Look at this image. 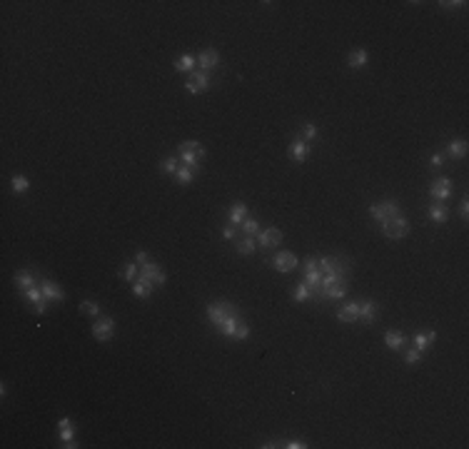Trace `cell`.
Wrapping results in <instances>:
<instances>
[{
	"label": "cell",
	"instance_id": "7bdbcfd3",
	"mask_svg": "<svg viewBox=\"0 0 469 449\" xmlns=\"http://www.w3.org/2000/svg\"><path fill=\"white\" fill-rule=\"evenodd\" d=\"M310 270H317V257H307L304 260V272H310Z\"/></svg>",
	"mask_w": 469,
	"mask_h": 449
},
{
	"label": "cell",
	"instance_id": "f546056e",
	"mask_svg": "<svg viewBox=\"0 0 469 449\" xmlns=\"http://www.w3.org/2000/svg\"><path fill=\"white\" fill-rule=\"evenodd\" d=\"M180 165H182V162H180V157L170 155V157H165V160H162V172H168V175H175Z\"/></svg>",
	"mask_w": 469,
	"mask_h": 449
},
{
	"label": "cell",
	"instance_id": "83f0119b",
	"mask_svg": "<svg viewBox=\"0 0 469 449\" xmlns=\"http://www.w3.org/2000/svg\"><path fill=\"white\" fill-rule=\"evenodd\" d=\"M23 297L28 299V302H45V295H43V290H40V284H35V287H30V290H25L23 292Z\"/></svg>",
	"mask_w": 469,
	"mask_h": 449
},
{
	"label": "cell",
	"instance_id": "484cf974",
	"mask_svg": "<svg viewBox=\"0 0 469 449\" xmlns=\"http://www.w3.org/2000/svg\"><path fill=\"white\" fill-rule=\"evenodd\" d=\"M175 70L177 73H192L195 70V55H182L180 60H175Z\"/></svg>",
	"mask_w": 469,
	"mask_h": 449
},
{
	"label": "cell",
	"instance_id": "1f68e13d",
	"mask_svg": "<svg viewBox=\"0 0 469 449\" xmlns=\"http://www.w3.org/2000/svg\"><path fill=\"white\" fill-rule=\"evenodd\" d=\"M235 247H237V252H240V255H252L257 244H255V240H252V235H247L242 242H237Z\"/></svg>",
	"mask_w": 469,
	"mask_h": 449
},
{
	"label": "cell",
	"instance_id": "9a60e30c",
	"mask_svg": "<svg viewBox=\"0 0 469 449\" xmlns=\"http://www.w3.org/2000/svg\"><path fill=\"white\" fill-rule=\"evenodd\" d=\"M384 344H387V350H392V352H399L404 344H407V337L402 335V332H394V330H387L384 332Z\"/></svg>",
	"mask_w": 469,
	"mask_h": 449
},
{
	"label": "cell",
	"instance_id": "3957f363",
	"mask_svg": "<svg viewBox=\"0 0 469 449\" xmlns=\"http://www.w3.org/2000/svg\"><path fill=\"white\" fill-rule=\"evenodd\" d=\"M137 280L145 282V284H150L152 290H155V287H162V284H165V272H162V267H160L157 262L148 260L145 264H142V270H140Z\"/></svg>",
	"mask_w": 469,
	"mask_h": 449
},
{
	"label": "cell",
	"instance_id": "7c38bea8",
	"mask_svg": "<svg viewBox=\"0 0 469 449\" xmlns=\"http://www.w3.org/2000/svg\"><path fill=\"white\" fill-rule=\"evenodd\" d=\"M40 290H43V295L48 302H63L65 299V292L60 290V284H55L53 280H43L40 282Z\"/></svg>",
	"mask_w": 469,
	"mask_h": 449
},
{
	"label": "cell",
	"instance_id": "8d00e7d4",
	"mask_svg": "<svg viewBox=\"0 0 469 449\" xmlns=\"http://www.w3.org/2000/svg\"><path fill=\"white\" fill-rule=\"evenodd\" d=\"M404 362H407V364H419V362H422V352H419V350H407V355H404Z\"/></svg>",
	"mask_w": 469,
	"mask_h": 449
},
{
	"label": "cell",
	"instance_id": "30bf717a",
	"mask_svg": "<svg viewBox=\"0 0 469 449\" xmlns=\"http://www.w3.org/2000/svg\"><path fill=\"white\" fill-rule=\"evenodd\" d=\"M197 65H200V70H205V73L215 70V68L220 65V53H217L215 48H207V50H202V53L197 55Z\"/></svg>",
	"mask_w": 469,
	"mask_h": 449
},
{
	"label": "cell",
	"instance_id": "2e32d148",
	"mask_svg": "<svg viewBox=\"0 0 469 449\" xmlns=\"http://www.w3.org/2000/svg\"><path fill=\"white\" fill-rule=\"evenodd\" d=\"M377 317V304L372 299H364V302H359V322H364V324H372Z\"/></svg>",
	"mask_w": 469,
	"mask_h": 449
},
{
	"label": "cell",
	"instance_id": "8992f818",
	"mask_svg": "<svg viewBox=\"0 0 469 449\" xmlns=\"http://www.w3.org/2000/svg\"><path fill=\"white\" fill-rule=\"evenodd\" d=\"M185 88H188V93L192 95H202L210 88V73L205 70H192L188 77V83H185Z\"/></svg>",
	"mask_w": 469,
	"mask_h": 449
},
{
	"label": "cell",
	"instance_id": "f1b7e54d",
	"mask_svg": "<svg viewBox=\"0 0 469 449\" xmlns=\"http://www.w3.org/2000/svg\"><path fill=\"white\" fill-rule=\"evenodd\" d=\"M150 292H152V287L150 284H145V282H140V280H135L132 282V295L135 297H150Z\"/></svg>",
	"mask_w": 469,
	"mask_h": 449
},
{
	"label": "cell",
	"instance_id": "5bb4252c",
	"mask_svg": "<svg viewBox=\"0 0 469 449\" xmlns=\"http://www.w3.org/2000/svg\"><path fill=\"white\" fill-rule=\"evenodd\" d=\"M339 322H359V302H347L344 307L337 310Z\"/></svg>",
	"mask_w": 469,
	"mask_h": 449
},
{
	"label": "cell",
	"instance_id": "e0dca14e",
	"mask_svg": "<svg viewBox=\"0 0 469 449\" xmlns=\"http://www.w3.org/2000/svg\"><path fill=\"white\" fill-rule=\"evenodd\" d=\"M430 220L434 224H444L447 222V220H450V210H447V205H442V202L430 205Z\"/></svg>",
	"mask_w": 469,
	"mask_h": 449
},
{
	"label": "cell",
	"instance_id": "277c9868",
	"mask_svg": "<svg viewBox=\"0 0 469 449\" xmlns=\"http://www.w3.org/2000/svg\"><path fill=\"white\" fill-rule=\"evenodd\" d=\"M382 232H384L387 240H402V237L410 235V220L404 215H397V217H392V220H387L382 224Z\"/></svg>",
	"mask_w": 469,
	"mask_h": 449
},
{
	"label": "cell",
	"instance_id": "ba28073f",
	"mask_svg": "<svg viewBox=\"0 0 469 449\" xmlns=\"http://www.w3.org/2000/svg\"><path fill=\"white\" fill-rule=\"evenodd\" d=\"M297 264H300V260L295 257V252H287V250L277 252V255H275V260H272V267H275L277 272H282V275L292 272Z\"/></svg>",
	"mask_w": 469,
	"mask_h": 449
},
{
	"label": "cell",
	"instance_id": "ffe728a7",
	"mask_svg": "<svg viewBox=\"0 0 469 449\" xmlns=\"http://www.w3.org/2000/svg\"><path fill=\"white\" fill-rule=\"evenodd\" d=\"M367 60H370V55H367V50H362V48L352 50L350 57H347V63H350V68H352V70H362V68L367 65Z\"/></svg>",
	"mask_w": 469,
	"mask_h": 449
},
{
	"label": "cell",
	"instance_id": "6da1fadb",
	"mask_svg": "<svg viewBox=\"0 0 469 449\" xmlns=\"http://www.w3.org/2000/svg\"><path fill=\"white\" fill-rule=\"evenodd\" d=\"M180 155V162L182 165H192V168H200V162H202V157H205V148L197 142V140H185L180 150H177Z\"/></svg>",
	"mask_w": 469,
	"mask_h": 449
},
{
	"label": "cell",
	"instance_id": "ee69618b",
	"mask_svg": "<svg viewBox=\"0 0 469 449\" xmlns=\"http://www.w3.org/2000/svg\"><path fill=\"white\" fill-rule=\"evenodd\" d=\"M222 237H225V240H232V237H235V224H227L225 230H222Z\"/></svg>",
	"mask_w": 469,
	"mask_h": 449
},
{
	"label": "cell",
	"instance_id": "44dd1931",
	"mask_svg": "<svg viewBox=\"0 0 469 449\" xmlns=\"http://www.w3.org/2000/svg\"><path fill=\"white\" fill-rule=\"evenodd\" d=\"M434 339H437V332L414 335V350H419V352H427V350H430V344H434Z\"/></svg>",
	"mask_w": 469,
	"mask_h": 449
},
{
	"label": "cell",
	"instance_id": "4dcf8cb0",
	"mask_svg": "<svg viewBox=\"0 0 469 449\" xmlns=\"http://www.w3.org/2000/svg\"><path fill=\"white\" fill-rule=\"evenodd\" d=\"M240 224H242L244 235H257V232H260V222H257V217H244Z\"/></svg>",
	"mask_w": 469,
	"mask_h": 449
},
{
	"label": "cell",
	"instance_id": "d6986e66",
	"mask_svg": "<svg viewBox=\"0 0 469 449\" xmlns=\"http://www.w3.org/2000/svg\"><path fill=\"white\" fill-rule=\"evenodd\" d=\"M15 287H18L20 292L35 287V275H33L30 270H20V272H15Z\"/></svg>",
	"mask_w": 469,
	"mask_h": 449
},
{
	"label": "cell",
	"instance_id": "ab89813d",
	"mask_svg": "<svg viewBox=\"0 0 469 449\" xmlns=\"http://www.w3.org/2000/svg\"><path fill=\"white\" fill-rule=\"evenodd\" d=\"M247 337H250V327L242 322V324L237 327V332H235V339H247Z\"/></svg>",
	"mask_w": 469,
	"mask_h": 449
},
{
	"label": "cell",
	"instance_id": "5b68a950",
	"mask_svg": "<svg viewBox=\"0 0 469 449\" xmlns=\"http://www.w3.org/2000/svg\"><path fill=\"white\" fill-rule=\"evenodd\" d=\"M370 215H372L379 224H384L387 220H392V217L402 215V212H399V202H397V200H384V202H377V205L370 207Z\"/></svg>",
	"mask_w": 469,
	"mask_h": 449
},
{
	"label": "cell",
	"instance_id": "60d3db41",
	"mask_svg": "<svg viewBox=\"0 0 469 449\" xmlns=\"http://www.w3.org/2000/svg\"><path fill=\"white\" fill-rule=\"evenodd\" d=\"M442 8H447V10H452V8H464L467 3L464 0H454V3H450V0H444V3H439Z\"/></svg>",
	"mask_w": 469,
	"mask_h": 449
},
{
	"label": "cell",
	"instance_id": "7a4b0ae2",
	"mask_svg": "<svg viewBox=\"0 0 469 449\" xmlns=\"http://www.w3.org/2000/svg\"><path fill=\"white\" fill-rule=\"evenodd\" d=\"M235 312H240V307H237V304H230V302H210V304H207V319H210L215 327H220V324H222L230 315H235Z\"/></svg>",
	"mask_w": 469,
	"mask_h": 449
},
{
	"label": "cell",
	"instance_id": "52a82bcc",
	"mask_svg": "<svg viewBox=\"0 0 469 449\" xmlns=\"http://www.w3.org/2000/svg\"><path fill=\"white\" fill-rule=\"evenodd\" d=\"M115 335V319L113 317H97L93 324V337L97 342H108Z\"/></svg>",
	"mask_w": 469,
	"mask_h": 449
},
{
	"label": "cell",
	"instance_id": "7402d4cb",
	"mask_svg": "<svg viewBox=\"0 0 469 449\" xmlns=\"http://www.w3.org/2000/svg\"><path fill=\"white\" fill-rule=\"evenodd\" d=\"M60 442H63V447H68V449L77 447L75 444V427H73V424L60 427Z\"/></svg>",
	"mask_w": 469,
	"mask_h": 449
},
{
	"label": "cell",
	"instance_id": "cb8c5ba5",
	"mask_svg": "<svg viewBox=\"0 0 469 449\" xmlns=\"http://www.w3.org/2000/svg\"><path fill=\"white\" fill-rule=\"evenodd\" d=\"M247 217V205L244 202H235L230 207V224H240Z\"/></svg>",
	"mask_w": 469,
	"mask_h": 449
},
{
	"label": "cell",
	"instance_id": "603a6c76",
	"mask_svg": "<svg viewBox=\"0 0 469 449\" xmlns=\"http://www.w3.org/2000/svg\"><path fill=\"white\" fill-rule=\"evenodd\" d=\"M197 170H200V168H192V165H180V168H177V172H175V177H177V182H180V185H188L190 180L197 175Z\"/></svg>",
	"mask_w": 469,
	"mask_h": 449
},
{
	"label": "cell",
	"instance_id": "d590c367",
	"mask_svg": "<svg viewBox=\"0 0 469 449\" xmlns=\"http://www.w3.org/2000/svg\"><path fill=\"white\" fill-rule=\"evenodd\" d=\"M80 310H83L85 315H90V317H97V315H100V307L95 304L93 299H85V302L80 304Z\"/></svg>",
	"mask_w": 469,
	"mask_h": 449
},
{
	"label": "cell",
	"instance_id": "e575fe53",
	"mask_svg": "<svg viewBox=\"0 0 469 449\" xmlns=\"http://www.w3.org/2000/svg\"><path fill=\"white\" fill-rule=\"evenodd\" d=\"M137 275H140V272H137V262H130V264L123 270V280H128V282H135L137 280Z\"/></svg>",
	"mask_w": 469,
	"mask_h": 449
},
{
	"label": "cell",
	"instance_id": "d4e9b609",
	"mask_svg": "<svg viewBox=\"0 0 469 449\" xmlns=\"http://www.w3.org/2000/svg\"><path fill=\"white\" fill-rule=\"evenodd\" d=\"M447 152H450V157L459 160V157L467 155V142H464V140H452L450 145H447Z\"/></svg>",
	"mask_w": 469,
	"mask_h": 449
},
{
	"label": "cell",
	"instance_id": "d6a6232c",
	"mask_svg": "<svg viewBox=\"0 0 469 449\" xmlns=\"http://www.w3.org/2000/svg\"><path fill=\"white\" fill-rule=\"evenodd\" d=\"M317 135H319V128L315 125V123H307V125L302 128V140H304V142H312V140H317Z\"/></svg>",
	"mask_w": 469,
	"mask_h": 449
},
{
	"label": "cell",
	"instance_id": "8fae6325",
	"mask_svg": "<svg viewBox=\"0 0 469 449\" xmlns=\"http://www.w3.org/2000/svg\"><path fill=\"white\" fill-rule=\"evenodd\" d=\"M307 152H310V145H307L302 137L292 140V142H290V148H287L290 160H295V162H304V160H307Z\"/></svg>",
	"mask_w": 469,
	"mask_h": 449
},
{
	"label": "cell",
	"instance_id": "f35d334b",
	"mask_svg": "<svg viewBox=\"0 0 469 449\" xmlns=\"http://www.w3.org/2000/svg\"><path fill=\"white\" fill-rule=\"evenodd\" d=\"M459 215H462V220H464V222L469 220V200H467V197L459 202Z\"/></svg>",
	"mask_w": 469,
	"mask_h": 449
},
{
	"label": "cell",
	"instance_id": "836d02e7",
	"mask_svg": "<svg viewBox=\"0 0 469 449\" xmlns=\"http://www.w3.org/2000/svg\"><path fill=\"white\" fill-rule=\"evenodd\" d=\"M10 187H13V192H25L30 182H28V177H23V175H13V180H10Z\"/></svg>",
	"mask_w": 469,
	"mask_h": 449
},
{
	"label": "cell",
	"instance_id": "4fadbf2b",
	"mask_svg": "<svg viewBox=\"0 0 469 449\" xmlns=\"http://www.w3.org/2000/svg\"><path fill=\"white\" fill-rule=\"evenodd\" d=\"M282 242V232L277 227H270V230H262L260 237H257V244L260 247H277Z\"/></svg>",
	"mask_w": 469,
	"mask_h": 449
},
{
	"label": "cell",
	"instance_id": "4316f807",
	"mask_svg": "<svg viewBox=\"0 0 469 449\" xmlns=\"http://www.w3.org/2000/svg\"><path fill=\"white\" fill-rule=\"evenodd\" d=\"M292 297H295V302H307V299L312 297V287L302 280L300 284H297V290H295V295H292Z\"/></svg>",
	"mask_w": 469,
	"mask_h": 449
},
{
	"label": "cell",
	"instance_id": "f6af8a7d",
	"mask_svg": "<svg viewBox=\"0 0 469 449\" xmlns=\"http://www.w3.org/2000/svg\"><path fill=\"white\" fill-rule=\"evenodd\" d=\"M148 260H150V257H148V252H137V255H135V262H137V264H145Z\"/></svg>",
	"mask_w": 469,
	"mask_h": 449
},
{
	"label": "cell",
	"instance_id": "ac0fdd59",
	"mask_svg": "<svg viewBox=\"0 0 469 449\" xmlns=\"http://www.w3.org/2000/svg\"><path fill=\"white\" fill-rule=\"evenodd\" d=\"M240 324H242V317H240V312H235V315H230V317H227L217 330H220L225 337H235V332H237V327H240Z\"/></svg>",
	"mask_w": 469,
	"mask_h": 449
},
{
	"label": "cell",
	"instance_id": "74e56055",
	"mask_svg": "<svg viewBox=\"0 0 469 449\" xmlns=\"http://www.w3.org/2000/svg\"><path fill=\"white\" fill-rule=\"evenodd\" d=\"M430 165H432V168H434V170H439V168H442V165H444V155H439V152H434V155H432V157H430Z\"/></svg>",
	"mask_w": 469,
	"mask_h": 449
},
{
	"label": "cell",
	"instance_id": "b9f144b4",
	"mask_svg": "<svg viewBox=\"0 0 469 449\" xmlns=\"http://www.w3.org/2000/svg\"><path fill=\"white\" fill-rule=\"evenodd\" d=\"M284 447H287V449H304V447H307V444H304V442H302V439H290V442H287V444H284Z\"/></svg>",
	"mask_w": 469,
	"mask_h": 449
},
{
	"label": "cell",
	"instance_id": "9c48e42d",
	"mask_svg": "<svg viewBox=\"0 0 469 449\" xmlns=\"http://www.w3.org/2000/svg\"><path fill=\"white\" fill-rule=\"evenodd\" d=\"M430 195L434 202H444V200H450L452 195V180L450 177H437L430 187Z\"/></svg>",
	"mask_w": 469,
	"mask_h": 449
}]
</instances>
